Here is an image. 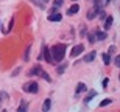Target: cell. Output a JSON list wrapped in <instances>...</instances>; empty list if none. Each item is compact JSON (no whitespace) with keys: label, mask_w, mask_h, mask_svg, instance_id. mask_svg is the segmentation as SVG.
Returning <instances> with one entry per match:
<instances>
[{"label":"cell","mask_w":120,"mask_h":112,"mask_svg":"<svg viewBox=\"0 0 120 112\" xmlns=\"http://www.w3.org/2000/svg\"><path fill=\"white\" fill-rule=\"evenodd\" d=\"M50 53H52V61L55 62H61L64 54H66V45L62 44H56L53 48H50Z\"/></svg>","instance_id":"obj_1"},{"label":"cell","mask_w":120,"mask_h":112,"mask_svg":"<svg viewBox=\"0 0 120 112\" xmlns=\"http://www.w3.org/2000/svg\"><path fill=\"white\" fill-rule=\"evenodd\" d=\"M23 90H25L27 94H38V90H39V84H38L36 81L27 83V84L23 86Z\"/></svg>","instance_id":"obj_2"},{"label":"cell","mask_w":120,"mask_h":112,"mask_svg":"<svg viewBox=\"0 0 120 112\" xmlns=\"http://www.w3.org/2000/svg\"><path fill=\"white\" fill-rule=\"evenodd\" d=\"M83 50H84V45H75V47H73V50H72L70 51V56L72 58H75V56H78V54H81L83 53Z\"/></svg>","instance_id":"obj_3"},{"label":"cell","mask_w":120,"mask_h":112,"mask_svg":"<svg viewBox=\"0 0 120 112\" xmlns=\"http://www.w3.org/2000/svg\"><path fill=\"white\" fill-rule=\"evenodd\" d=\"M61 19H62V16L59 13H56V11H55L53 14H50V16H49V20H50V22H59Z\"/></svg>","instance_id":"obj_4"},{"label":"cell","mask_w":120,"mask_h":112,"mask_svg":"<svg viewBox=\"0 0 120 112\" xmlns=\"http://www.w3.org/2000/svg\"><path fill=\"white\" fill-rule=\"evenodd\" d=\"M95 56H97V54H95V51H90L89 54H86L84 58H83V61H84V62H92L94 59H95Z\"/></svg>","instance_id":"obj_5"},{"label":"cell","mask_w":120,"mask_h":112,"mask_svg":"<svg viewBox=\"0 0 120 112\" xmlns=\"http://www.w3.org/2000/svg\"><path fill=\"white\" fill-rule=\"evenodd\" d=\"M44 58H45V61H47V62H53V61H52V53H50V48H47V47L44 48Z\"/></svg>","instance_id":"obj_6"},{"label":"cell","mask_w":120,"mask_h":112,"mask_svg":"<svg viewBox=\"0 0 120 112\" xmlns=\"http://www.w3.org/2000/svg\"><path fill=\"white\" fill-rule=\"evenodd\" d=\"M78 9H80V6H78L76 3H73V5L70 6V8H69L67 14H69V16H70V14H76V13H78Z\"/></svg>","instance_id":"obj_7"},{"label":"cell","mask_w":120,"mask_h":112,"mask_svg":"<svg viewBox=\"0 0 120 112\" xmlns=\"http://www.w3.org/2000/svg\"><path fill=\"white\" fill-rule=\"evenodd\" d=\"M86 90H87V87H86V84H83V83H80V84L76 86V95H80L81 92H86Z\"/></svg>","instance_id":"obj_8"},{"label":"cell","mask_w":120,"mask_h":112,"mask_svg":"<svg viewBox=\"0 0 120 112\" xmlns=\"http://www.w3.org/2000/svg\"><path fill=\"white\" fill-rule=\"evenodd\" d=\"M112 22H114V19H112V16H109V17L105 20V30H109V28L112 27Z\"/></svg>","instance_id":"obj_9"},{"label":"cell","mask_w":120,"mask_h":112,"mask_svg":"<svg viewBox=\"0 0 120 112\" xmlns=\"http://www.w3.org/2000/svg\"><path fill=\"white\" fill-rule=\"evenodd\" d=\"M50 106H52V100H45L44 101V104H42V111L44 112H47V111H50Z\"/></svg>","instance_id":"obj_10"},{"label":"cell","mask_w":120,"mask_h":112,"mask_svg":"<svg viewBox=\"0 0 120 112\" xmlns=\"http://www.w3.org/2000/svg\"><path fill=\"white\" fill-rule=\"evenodd\" d=\"M95 95H97V92H95V90H90L89 94H87V97L84 98V103H89V101L94 98V97H95Z\"/></svg>","instance_id":"obj_11"},{"label":"cell","mask_w":120,"mask_h":112,"mask_svg":"<svg viewBox=\"0 0 120 112\" xmlns=\"http://www.w3.org/2000/svg\"><path fill=\"white\" fill-rule=\"evenodd\" d=\"M31 2H33V3H36L38 6H39V8H44L45 5H47V2H49V0H31Z\"/></svg>","instance_id":"obj_12"},{"label":"cell","mask_w":120,"mask_h":112,"mask_svg":"<svg viewBox=\"0 0 120 112\" xmlns=\"http://www.w3.org/2000/svg\"><path fill=\"white\" fill-rule=\"evenodd\" d=\"M98 13H100V11H98V9H90L89 13H87V19H89V20H92V19L95 17V16H97Z\"/></svg>","instance_id":"obj_13"},{"label":"cell","mask_w":120,"mask_h":112,"mask_svg":"<svg viewBox=\"0 0 120 112\" xmlns=\"http://www.w3.org/2000/svg\"><path fill=\"white\" fill-rule=\"evenodd\" d=\"M103 61H105V64H106V65H108V64H111V54H109V53H105V54H103Z\"/></svg>","instance_id":"obj_14"},{"label":"cell","mask_w":120,"mask_h":112,"mask_svg":"<svg viewBox=\"0 0 120 112\" xmlns=\"http://www.w3.org/2000/svg\"><path fill=\"white\" fill-rule=\"evenodd\" d=\"M112 103V100L111 98H106V100H103L101 103H100V108H105V106H108V104H111Z\"/></svg>","instance_id":"obj_15"},{"label":"cell","mask_w":120,"mask_h":112,"mask_svg":"<svg viewBox=\"0 0 120 112\" xmlns=\"http://www.w3.org/2000/svg\"><path fill=\"white\" fill-rule=\"evenodd\" d=\"M66 64H61V65H59L58 69H56V72H58V75H62V73H64V70H66Z\"/></svg>","instance_id":"obj_16"},{"label":"cell","mask_w":120,"mask_h":112,"mask_svg":"<svg viewBox=\"0 0 120 112\" xmlns=\"http://www.w3.org/2000/svg\"><path fill=\"white\" fill-rule=\"evenodd\" d=\"M41 76H42V78H44V79L45 81H49V83H50V81H52V78H50V76H49V73H47V72H42V70H41Z\"/></svg>","instance_id":"obj_17"},{"label":"cell","mask_w":120,"mask_h":112,"mask_svg":"<svg viewBox=\"0 0 120 112\" xmlns=\"http://www.w3.org/2000/svg\"><path fill=\"white\" fill-rule=\"evenodd\" d=\"M39 72H41V69H39V67H34V69H31L30 72H28V75L33 76V75H36V73H39Z\"/></svg>","instance_id":"obj_18"},{"label":"cell","mask_w":120,"mask_h":112,"mask_svg":"<svg viewBox=\"0 0 120 112\" xmlns=\"http://www.w3.org/2000/svg\"><path fill=\"white\" fill-rule=\"evenodd\" d=\"M25 109H27V103H25V101H22V103H20V106H19V112H25Z\"/></svg>","instance_id":"obj_19"},{"label":"cell","mask_w":120,"mask_h":112,"mask_svg":"<svg viewBox=\"0 0 120 112\" xmlns=\"http://www.w3.org/2000/svg\"><path fill=\"white\" fill-rule=\"evenodd\" d=\"M95 36H98V39L103 40L105 37H106V34H105V33H101V31H97V33H95Z\"/></svg>","instance_id":"obj_20"},{"label":"cell","mask_w":120,"mask_h":112,"mask_svg":"<svg viewBox=\"0 0 120 112\" xmlns=\"http://www.w3.org/2000/svg\"><path fill=\"white\" fill-rule=\"evenodd\" d=\"M117 51V48H116V45H111V47H109V50H108V53L109 54H114Z\"/></svg>","instance_id":"obj_21"},{"label":"cell","mask_w":120,"mask_h":112,"mask_svg":"<svg viewBox=\"0 0 120 112\" xmlns=\"http://www.w3.org/2000/svg\"><path fill=\"white\" fill-rule=\"evenodd\" d=\"M30 50H31V47H28V48L25 50V54H23V61H28V54H30Z\"/></svg>","instance_id":"obj_22"},{"label":"cell","mask_w":120,"mask_h":112,"mask_svg":"<svg viewBox=\"0 0 120 112\" xmlns=\"http://www.w3.org/2000/svg\"><path fill=\"white\" fill-rule=\"evenodd\" d=\"M62 5V0H55V8H59Z\"/></svg>","instance_id":"obj_23"},{"label":"cell","mask_w":120,"mask_h":112,"mask_svg":"<svg viewBox=\"0 0 120 112\" xmlns=\"http://www.w3.org/2000/svg\"><path fill=\"white\" fill-rule=\"evenodd\" d=\"M89 42H90V44L95 42V34H89Z\"/></svg>","instance_id":"obj_24"},{"label":"cell","mask_w":120,"mask_h":112,"mask_svg":"<svg viewBox=\"0 0 120 112\" xmlns=\"http://www.w3.org/2000/svg\"><path fill=\"white\" fill-rule=\"evenodd\" d=\"M13 25H14V19H11V22H9V27H8V31L13 30Z\"/></svg>","instance_id":"obj_25"},{"label":"cell","mask_w":120,"mask_h":112,"mask_svg":"<svg viewBox=\"0 0 120 112\" xmlns=\"http://www.w3.org/2000/svg\"><path fill=\"white\" fill-rule=\"evenodd\" d=\"M114 62H116V65H117V67H120V56H117Z\"/></svg>","instance_id":"obj_26"},{"label":"cell","mask_w":120,"mask_h":112,"mask_svg":"<svg viewBox=\"0 0 120 112\" xmlns=\"http://www.w3.org/2000/svg\"><path fill=\"white\" fill-rule=\"evenodd\" d=\"M105 2H106V3H109V2H111V0H105Z\"/></svg>","instance_id":"obj_27"}]
</instances>
